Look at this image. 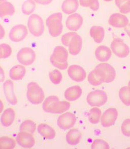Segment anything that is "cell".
<instances>
[{
  "label": "cell",
  "instance_id": "6da1fadb",
  "mask_svg": "<svg viewBox=\"0 0 130 149\" xmlns=\"http://www.w3.org/2000/svg\"><path fill=\"white\" fill-rule=\"evenodd\" d=\"M70 108V104L66 101H60L58 97L50 95L43 103L44 111L53 114H61Z\"/></svg>",
  "mask_w": 130,
  "mask_h": 149
},
{
  "label": "cell",
  "instance_id": "7a4b0ae2",
  "mask_svg": "<svg viewBox=\"0 0 130 149\" xmlns=\"http://www.w3.org/2000/svg\"><path fill=\"white\" fill-rule=\"evenodd\" d=\"M62 44L69 47V51L72 55L78 54L82 49L83 40L80 35L75 32H71L62 36Z\"/></svg>",
  "mask_w": 130,
  "mask_h": 149
},
{
  "label": "cell",
  "instance_id": "3957f363",
  "mask_svg": "<svg viewBox=\"0 0 130 149\" xmlns=\"http://www.w3.org/2000/svg\"><path fill=\"white\" fill-rule=\"evenodd\" d=\"M68 57V53L67 50L63 46H57L54 49L50 61L54 66L64 70L67 68L68 65L67 62Z\"/></svg>",
  "mask_w": 130,
  "mask_h": 149
},
{
  "label": "cell",
  "instance_id": "277c9868",
  "mask_svg": "<svg viewBox=\"0 0 130 149\" xmlns=\"http://www.w3.org/2000/svg\"><path fill=\"white\" fill-rule=\"evenodd\" d=\"M62 13H55L50 15L46 21L50 35L54 37H58L62 33L63 26L62 24Z\"/></svg>",
  "mask_w": 130,
  "mask_h": 149
},
{
  "label": "cell",
  "instance_id": "5b68a950",
  "mask_svg": "<svg viewBox=\"0 0 130 149\" xmlns=\"http://www.w3.org/2000/svg\"><path fill=\"white\" fill-rule=\"evenodd\" d=\"M27 95L29 101L34 105L41 103L45 97L43 89L35 82H32L28 85Z\"/></svg>",
  "mask_w": 130,
  "mask_h": 149
},
{
  "label": "cell",
  "instance_id": "8992f818",
  "mask_svg": "<svg viewBox=\"0 0 130 149\" xmlns=\"http://www.w3.org/2000/svg\"><path fill=\"white\" fill-rule=\"evenodd\" d=\"M94 70L101 78L104 83H110L116 78L115 69L110 64L107 63H102L98 64Z\"/></svg>",
  "mask_w": 130,
  "mask_h": 149
},
{
  "label": "cell",
  "instance_id": "52a82bcc",
  "mask_svg": "<svg viewBox=\"0 0 130 149\" xmlns=\"http://www.w3.org/2000/svg\"><path fill=\"white\" fill-rule=\"evenodd\" d=\"M28 27L30 33L35 37L41 36L44 32V24L41 17L37 14H33L29 17Z\"/></svg>",
  "mask_w": 130,
  "mask_h": 149
},
{
  "label": "cell",
  "instance_id": "ba28073f",
  "mask_svg": "<svg viewBox=\"0 0 130 149\" xmlns=\"http://www.w3.org/2000/svg\"><path fill=\"white\" fill-rule=\"evenodd\" d=\"M107 99L106 92L97 89L89 93L87 96V101L89 105L91 107H101L105 104Z\"/></svg>",
  "mask_w": 130,
  "mask_h": 149
},
{
  "label": "cell",
  "instance_id": "9c48e42d",
  "mask_svg": "<svg viewBox=\"0 0 130 149\" xmlns=\"http://www.w3.org/2000/svg\"><path fill=\"white\" fill-rule=\"evenodd\" d=\"M36 58L35 52L31 48H23L17 55V59L23 65H30L35 62Z\"/></svg>",
  "mask_w": 130,
  "mask_h": 149
},
{
  "label": "cell",
  "instance_id": "30bf717a",
  "mask_svg": "<svg viewBox=\"0 0 130 149\" xmlns=\"http://www.w3.org/2000/svg\"><path fill=\"white\" fill-rule=\"evenodd\" d=\"M111 49L114 54L119 58H126L130 54L129 47L122 40L114 39L111 44Z\"/></svg>",
  "mask_w": 130,
  "mask_h": 149
},
{
  "label": "cell",
  "instance_id": "8fae6325",
  "mask_svg": "<svg viewBox=\"0 0 130 149\" xmlns=\"http://www.w3.org/2000/svg\"><path fill=\"white\" fill-rule=\"evenodd\" d=\"M28 34V31L25 26L17 25L15 26L11 29L9 36L12 42H18L25 40Z\"/></svg>",
  "mask_w": 130,
  "mask_h": 149
},
{
  "label": "cell",
  "instance_id": "7c38bea8",
  "mask_svg": "<svg viewBox=\"0 0 130 149\" xmlns=\"http://www.w3.org/2000/svg\"><path fill=\"white\" fill-rule=\"evenodd\" d=\"M76 118L74 114L70 112H66L60 116L58 119V126L63 130H68L74 126Z\"/></svg>",
  "mask_w": 130,
  "mask_h": 149
},
{
  "label": "cell",
  "instance_id": "4fadbf2b",
  "mask_svg": "<svg viewBox=\"0 0 130 149\" xmlns=\"http://www.w3.org/2000/svg\"><path fill=\"white\" fill-rule=\"evenodd\" d=\"M118 117V111L114 108H110L104 112L101 119L102 126L108 128L115 124Z\"/></svg>",
  "mask_w": 130,
  "mask_h": 149
},
{
  "label": "cell",
  "instance_id": "5bb4252c",
  "mask_svg": "<svg viewBox=\"0 0 130 149\" xmlns=\"http://www.w3.org/2000/svg\"><path fill=\"white\" fill-rule=\"evenodd\" d=\"M68 73L71 79L77 82L83 81L87 76L85 70L78 65H72L69 66Z\"/></svg>",
  "mask_w": 130,
  "mask_h": 149
},
{
  "label": "cell",
  "instance_id": "9a60e30c",
  "mask_svg": "<svg viewBox=\"0 0 130 149\" xmlns=\"http://www.w3.org/2000/svg\"><path fill=\"white\" fill-rule=\"evenodd\" d=\"M17 143L24 148H31L33 147L35 141L32 134L27 132H20L17 138Z\"/></svg>",
  "mask_w": 130,
  "mask_h": 149
},
{
  "label": "cell",
  "instance_id": "2e32d148",
  "mask_svg": "<svg viewBox=\"0 0 130 149\" xmlns=\"http://www.w3.org/2000/svg\"><path fill=\"white\" fill-rule=\"evenodd\" d=\"M83 24V18L78 13H73L69 15L67 19L66 25L69 30L77 31Z\"/></svg>",
  "mask_w": 130,
  "mask_h": 149
},
{
  "label": "cell",
  "instance_id": "e0dca14e",
  "mask_svg": "<svg viewBox=\"0 0 130 149\" xmlns=\"http://www.w3.org/2000/svg\"><path fill=\"white\" fill-rule=\"evenodd\" d=\"M3 88L5 97L9 103L15 105L17 103V100L14 92V84L10 80L5 82L3 84Z\"/></svg>",
  "mask_w": 130,
  "mask_h": 149
},
{
  "label": "cell",
  "instance_id": "ac0fdd59",
  "mask_svg": "<svg viewBox=\"0 0 130 149\" xmlns=\"http://www.w3.org/2000/svg\"><path fill=\"white\" fill-rule=\"evenodd\" d=\"M108 23L112 27L118 28H124L129 24V19L125 15L116 13L110 17Z\"/></svg>",
  "mask_w": 130,
  "mask_h": 149
},
{
  "label": "cell",
  "instance_id": "d6986e66",
  "mask_svg": "<svg viewBox=\"0 0 130 149\" xmlns=\"http://www.w3.org/2000/svg\"><path fill=\"white\" fill-rule=\"evenodd\" d=\"M95 56L97 60L100 62H107L111 57V51L106 46H100L96 49Z\"/></svg>",
  "mask_w": 130,
  "mask_h": 149
},
{
  "label": "cell",
  "instance_id": "ffe728a7",
  "mask_svg": "<svg viewBox=\"0 0 130 149\" xmlns=\"http://www.w3.org/2000/svg\"><path fill=\"white\" fill-rule=\"evenodd\" d=\"M82 93L81 88L78 85H75L67 88L65 92L64 96L69 101H74L80 97Z\"/></svg>",
  "mask_w": 130,
  "mask_h": 149
},
{
  "label": "cell",
  "instance_id": "44dd1931",
  "mask_svg": "<svg viewBox=\"0 0 130 149\" xmlns=\"http://www.w3.org/2000/svg\"><path fill=\"white\" fill-rule=\"evenodd\" d=\"M15 116L14 110L12 108H9L3 112L1 117V122L3 126L6 127L10 126L14 122Z\"/></svg>",
  "mask_w": 130,
  "mask_h": 149
},
{
  "label": "cell",
  "instance_id": "7402d4cb",
  "mask_svg": "<svg viewBox=\"0 0 130 149\" xmlns=\"http://www.w3.org/2000/svg\"><path fill=\"white\" fill-rule=\"evenodd\" d=\"M79 7L78 0H65L62 5V10L67 15H71L75 13Z\"/></svg>",
  "mask_w": 130,
  "mask_h": 149
},
{
  "label": "cell",
  "instance_id": "603a6c76",
  "mask_svg": "<svg viewBox=\"0 0 130 149\" xmlns=\"http://www.w3.org/2000/svg\"><path fill=\"white\" fill-rule=\"evenodd\" d=\"M38 133L47 139H52L56 136V132L52 127L46 124H41L37 127Z\"/></svg>",
  "mask_w": 130,
  "mask_h": 149
},
{
  "label": "cell",
  "instance_id": "cb8c5ba5",
  "mask_svg": "<svg viewBox=\"0 0 130 149\" xmlns=\"http://www.w3.org/2000/svg\"><path fill=\"white\" fill-rule=\"evenodd\" d=\"M90 35L91 38L98 44L103 42L105 36V30L103 27L98 26H94L91 28Z\"/></svg>",
  "mask_w": 130,
  "mask_h": 149
},
{
  "label": "cell",
  "instance_id": "d4e9b609",
  "mask_svg": "<svg viewBox=\"0 0 130 149\" xmlns=\"http://www.w3.org/2000/svg\"><path fill=\"white\" fill-rule=\"evenodd\" d=\"M26 70L24 66L21 65H17L11 68L9 72V76L11 79L18 81L23 79L25 74Z\"/></svg>",
  "mask_w": 130,
  "mask_h": 149
},
{
  "label": "cell",
  "instance_id": "484cf974",
  "mask_svg": "<svg viewBox=\"0 0 130 149\" xmlns=\"http://www.w3.org/2000/svg\"><path fill=\"white\" fill-rule=\"evenodd\" d=\"M81 136V133L78 129H72L67 133L66 139L69 145H76L80 142Z\"/></svg>",
  "mask_w": 130,
  "mask_h": 149
},
{
  "label": "cell",
  "instance_id": "4316f807",
  "mask_svg": "<svg viewBox=\"0 0 130 149\" xmlns=\"http://www.w3.org/2000/svg\"><path fill=\"white\" fill-rule=\"evenodd\" d=\"M0 16L1 17L12 15L15 13L14 7L6 0H0Z\"/></svg>",
  "mask_w": 130,
  "mask_h": 149
},
{
  "label": "cell",
  "instance_id": "83f0119b",
  "mask_svg": "<svg viewBox=\"0 0 130 149\" xmlns=\"http://www.w3.org/2000/svg\"><path fill=\"white\" fill-rule=\"evenodd\" d=\"M119 97L122 103L127 106H130V87H122L119 91Z\"/></svg>",
  "mask_w": 130,
  "mask_h": 149
},
{
  "label": "cell",
  "instance_id": "f1b7e54d",
  "mask_svg": "<svg viewBox=\"0 0 130 149\" xmlns=\"http://www.w3.org/2000/svg\"><path fill=\"white\" fill-rule=\"evenodd\" d=\"M101 111L98 107H94L91 109L88 115L89 122L93 124H97L99 122L101 116Z\"/></svg>",
  "mask_w": 130,
  "mask_h": 149
},
{
  "label": "cell",
  "instance_id": "f546056e",
  "mask_svg": "<svg viewBox=\"0 0 130 149\" xmlns=\"http://www.w3.org/2000/svg\"><path fill=\"white\" fill-rule=\"evenodd\" d=\"M36 129V125L32 120H27L22 123L19 130L21 132H27L33 134Z\"/></svg>",
  "mask_w": 130,
  "mask_h": 149
},
{
  "label": "cell",
  "instance_id": "4dcf8cb0",
  "mask_svg": "<svg viewBox=\"0 0 130 149\" xmlns=\"http://www.w3.org/2000/svg\"><path fill=\"white\" fill-rule=\"evenodd\" d=\"M16 142L13 139L8 136H3L0 139V148L2 149L14 148Z\"/></svg>",
  "mask_w": 130,
  "mask_h": 149
},
{
  "label": "cell",
  "instance_id": "1f68e13d",
  "mask_svg": "<svg viewBox=\"0 0 130 149\" xmlns=\"http://www.w3.org/2000/svg\"><path fill=\"white\" fill-rule=\"evenodd\" d=\"M36 8L35 2L33 0H27L22 6V12L26 15H31Z\"/></svg>",
  "mask_w": 130,
  "mask_h": 149
},
{
  "label": "cell",
  "instance_id": "d6a6232c",
  "mask_svg": "<svg viewBox=\"0 0 130 149\" xmlns=\"http://www.w3.org/2000/svg\"><path fill=\"white\" fill-rule=\"evenodd\" d=\"M116 4L122 13H130V0H116Z\"/></svg>",
  "mask_w": 130,
  "mask_h": 149
},
{
  "label": "cell",
  "instance_id": "836d02e7",
  "mask_svg": "<svg viewBox=\"0 0 130 149\" xmlns=\"http://www.w3.org/2000/svg\"><path fill=\"white\" fill-rule=\"evenodd\" d=\"M81 6L89 7L93 11H97L99 8L98 0H79Z\"/></svg>",
  "mask_w": 130,
  "mask_h": 149
},
{
  "label": "cell",
  "instance_id": "e575fe53",
  "mask_svg": "<svg viewBox=\"0 0 130 149\" xmlns=\"http://www.w3.org/2000/svg\"><path fill=\"white\" fill-rule=\"evenodd\" d=\"M88 81L91 85L95 86L101 85L102 83H104L103 80L98 74H97L95 70H92L89 74V76H88Z\"/></svg>",
  "mask_w": 130,
  "mask_h": 149
},
{
  "label": "cell",
  "instance_id": "d590c367",
  "mask_svg": "<svg viewBox=\"0 0 130 149\" xmlns=\"http://www.w3.org/2000/svg\"><path fill=\"white\" fill-rule=\"evenodd\" d=\"M92 149H109V145L107 142L101 139H95L91 146Z\"/></svg>",
  "mask_w": 130,
  "mask_h": 149
},
{
  "label": "cell",
  "instance_id": "8d00e7d4",
  "mask_svg": "<svg viewBox=\"0 0 130 149\" xmlns=\"http://www.w3.org/2000/svg\"><path fill=\"white\" fill-rule=\"evenodd\" d=\"M12 53V49L10 46L6 44L0 45V58H7L10 56Z\"/></svg>",
  "mask_w": 130,
  "mask_h": 149
},
{
  "label": "cell",
  "instance_id": "74e56055",
  "mask_svg": "<svg viewBox=\"0 0 130 149\" xmlns=\"http://www.w3.org/2000/svg\"><path fill=\"white\" fill-rule=\"evenodd\" d=\"M62 73L58 70H55L50 72V80L54 84H60L62 81Z\"/></svg>",
  "mask_w": 130,
  "mask_h": 149
},
{
  "label": "cell",
  "instance_id": "f35d334b",
  "mask_svg": "<svg viewBox=\"0 0 130 149\" xmlns=\"http://www.w3.org/2000/svg\"><path fill=\"white\" fill-rule=\"evenodd\" d=\"M121 131L125 136L130 137V118L124 120L121 126Z\"/></svg>",
  "mask_w": 130,
  "mask_h": 149
},
{
  "label": "cell",
  "instance_id": "ab89813d",
  "mask_svg": "<svg viewBox=\"0 0 130 149\" xmlns=\"http://www.w3.org/2000/svg\"><path fill=\"white\" fill-rule=\"evenodd\" d=\"M33 1L38 4L47 5L50 4L53 0H33Z\"/></svg>",
  "mask_w": 130,
  "mask_h": 149
},
{
  "label": "cell",
  "instance_id": "60d3db41",
  "mask_svg": "<svg viewBox=\"0 0 130 149\" xmlns=\"http://www.w3.org/2000/svg\"><path fill=\"white\" fill-rule=\"evenodd\" d=\"M124 31L130 37V24H129L126 27H124Z\"/></svg>",
  "mask_w": 130,
  "mask_h": 149
},
{
  "label": "cell",
  "instance_id": "b9f144b4",
  "mask_svg": "<svg viewBox=\"0 0 130 149\" xmlns=\"http://www.w3.org/2000/svg\"><path fill=\"white\" fill-rule=\"evenodd\" d=\"M104 1H105V2H111L112 1H113V0H104Z\"/></svg>",
  "mask_w": 130,
  "mask_h": 149
},
{
  "label": "cell",
  "instance_id": "7bdbcfd3",
  "mask_svg": "<svg viewBox=\"0 0 130 149\" xmlns=\"http://www.w3.org/2000/svg\"><path fill=\"white\" fill-rule=\"evenodd\" d=\"M128 86H129L130 87V81H129V82L128 83Z\"/></svg>",
  "mask_w": 130,
  "mask_h": 149
}]
</instances>
